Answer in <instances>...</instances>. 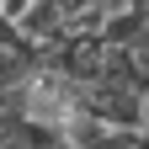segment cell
<instances>
[{
	"instance_id": "obj_1",
	"label": "cell",
	"mask_w": 149,
	"mask_h": 149,
	"mask_svg": "<svg viewBox=\"0 0 149 149\" xmlns=\"http://www.w3.org/2000/svg\"><path fill=\"white\" fill-rule=\"evenodd\" d=\"M80 117L91 123H101L107 133H144V112H139V91H128V85H91L85 91V107H80Z\"/></svg>"
},
{
	"instance_id": "obj_2",
	"label": "cell",
	"mask_w": 149,
	"mask_h": 149,
	"mask_svg": "<svg viewBox=\"0 0 149 149\" xmlns=\"http://www.w3.org/2000/svg\"><path fill=\"white\" fill-rule=\"evenodd\" d=\"M32 69H37V53H32V48H27V53H0V96L16 91V85H27Z\"/></svg>"
},
{
	"instance_id": "obj_3",
	"label": "cell",
	"mask_w": 149,
	"mask_h": 149,
	"mask_svg": "<svg viewBox=\"0 0 149 149\" xmlns=\"http://www.w3.org/2000/svg\"><path fill=\"white\" fill-rule=\"evenodd\" d=\"M0 53H27V43H22V32H16V22L6 11H0Z\"/></svg>"
},
{
	"instance_id": "obj_4",
	"label": "cell",
	"mask_w": 149,
	"mask_h": 149,
	"mask_svg": "<svg viewBox=\"0 0 149 149\" xmlns=\"http://www.w3.org/2000/svg\"><path fill=\"white\" fill-rule=\"evenodd\" d=\"M139 112H144V128H149V91H144V96H139Z\"/></svg>"
}]
</instances>
